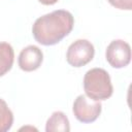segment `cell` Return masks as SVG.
<instances>
[{
	"label": "cell",
	"instance_id": "obj_1",
	"mask_svg": "<svg viewBox=\"0 0 132 132\" xmlns=\"http://www.w3.org/2000/svg\"><path fill=\"white\" fill-rule=\"evenodd\" d=\"M74 18L65 9H57L39 16L32 26L34 39L42 45L59 43L73 29Z\"/></svg>",
	"mask_w": 132,
	"mask_h": 132
},
{
	"label": "cell",
	"instance_id": "obj_2",
	"mask_svg": "<svg viewBox=\"0 0 132 132\" xmlns=\"http://www.w3.org/2000/svg\"><path fill=\"white\" fill-rule=\"evenodd\" d=\"M84 90L86 95L97 101L108 99L112 93L110 76L103 68H92L88 70L84 76Z\"/></svg>",
	"mask_w": 132,
	"mask_h": 132
},
{
	"label": "cell",
	"instance_id": "obj_3",
	"mask_svg": "<svg viewBox=\"0 0 132 132\" xmlns=\"http://www.w3.org/2000/svg\"><path fill=\"white\" fill-rule=\"evenodd\" d=\"M102 110V105L100 101L93 100L87 95H78L72 106V111L74 117L80 123L89 124L95 122Z\"/></svg>",
	"mask_w": 132,
	"mask_h": 132
},
{
	"label": "cell",
	"instance_id": "obj_4",
	"mask_svg": "<svg viewBox=\"0 0 132 132\" xmlns=\"http://www.w3.org/2000/svg\"><path fill=\"white\" fill-rule=\"evenodd\" d=\"M95 55L94 45L87 39H77L72 42L66 53V60L72 67H81L91 62Z\"/></svg>",
	"mask_w": 132,
	"mask_h": 132
},
{
	"label": "cell",
	"instance_id": "obj_5",
	"mask_svg": "<svg viewBox=\"0 0 132 132\" xmlns=\"http://www.w3.org/2000/svg\"><path fill=\"white\" fill-rule=\"evenodd\" d=\"M105 59L113 68H124L131 61V47L122 39L112 40L106 47Z\"/></svg>",
	"mask_w": 132,
	"mask_h": 132
},
{
	"label": "cell",
	"instance_id": "obj_6",
	"mask_svg": "<svg viewBox=\"0 0 132 132\" xmlns=\"http://www.w3.org/2000/svg\"><path fill=\"white\" fill-rule=\"evenodd\" d=\"M43 61L42 51L36 45H28L24 47L18 58V64L23 71L31 72L38 69Z\"/></svg>",
	"mask_w": 132,
	"mask_h": 132
},
{
	"label": "cell",
	"instance_id": "obj_7",
	"mask_svg": "<svg viewBox=\"0 0 132 132\" xmlns=\"http://www.w3.org/2000/svg\"><path fill=\"white\" fill-rule=\"evenodd\" d=\"M46 132H69V120L63 111H54L45 124Z\"/></svg>",
	"mask_w": 132,
	"mask_h": 132
},
{
	"label": "cell",
	"instance_id": "obj_8",
	"mask_svg": "<svg viewBox=\"0 0 132 132\" xmlns=\"http://www.w3.org/2000/svg\"><path fill=\"white\" fill-rule=\"evenodd\" d=\"M14 52L8 42H0V76L7 73L13 64Z\"/></svg>",
	"mask_w": 132,
	"mask_h": 132
},
{
	"label": "cell",
	"instance_id": "obj_9",
	"mask_svg": "<svg viewBox=\"0 0 132 132\" xmlns=\"http://www.w3.org/2000/svg\"><path fill=\"white\" fill-rule=\"evenodd\" d=\"M13 124V113L7 103L0 98V132L8 131Z\"/></svg>",
	"mask_w": 132,
	"mask_h": 132
},
{
	"label": "cell",
	"instance_id": "obj_10",
	"mask_svg": "<svg viewBox=\"0 0 132 132\" xmlns=\"http://www.w3.org/2000/svg\"><path fill=\"white\" fill-rule=\"evenodd\" d=\"M113 7L122 10L132 9V0H107Z\"/></svg>",
	"mask_w": 132,
	"mask_h": 132
},
{
	"label": "cell",
	"instance_id": "obj_11",
	"mask_svg": "<svg viewBox=\"0 0 132 132\" xmlns=\"http://www.w3.org/2000/svg\"><path fill=\"white\" fill-rule=\"evenodd\" d=\"M41 4H43V5H54V4H56L59 0H38Z\"/></svg>",
	"mask_w": 132,
	"mask_h": 132
}]
</instances>
